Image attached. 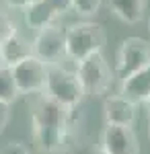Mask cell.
Returning a JSON list of instances; mask_svg holds the SVG:
<instances>
[{"mask_svg":"<svg viewBox=\"0 0 150 154\" xmlns=\"http://www.w3.org/2000/svg\"><path fill=\"white\" fill-rule=\"evenodd\" d=\"M74 154H103V152H101L99 146H97V148H95V146H82V148H76Z\"/></svg>","mask_w":150,"mask_h":154,"instance_id":"cell-21","label":"cell"},{"mask_svg":"<svg viewBox=\"0 0 150 154\" xmlns=\"http://www.w3.org/2000/svg\"><path fill=\"white\" fill-rule=\"evenodd\" d=\"M47 2H49V4L54 6V11L58 12L60 17L72 11V0H47Z\"/></svg>","mask_w":150,"mask_h":154,"instance_id":"cell-19","label":"cell"},{"mask_svg":"<svg viewBox=\"0 0 150 154\" xmlns=\"http://www.w3.org/2000/svg\"><path fill=\"white\" fill-rule=\"evenodd\" d=\"M21 97L17 82H14V76H12V68L8 66H0V101L12 105L17 99Z\"/></svg>","mask_w":150,"mask_h":154,"instance_id":"cell-14","label":"cell"},{"mask_svg":"<svg viewBox=\"0 0 150 154\" xmlns=\"http://www.w3.org/2000/svg\"><path fill=\"white\" fill-rule=\"evenodd\" d=\"M0 154H33L31 148L23 142H8L0 148Z\"/></svg>","mask_w":150,"mask_h":154,"instance_id":"cell-17","label":"cell"},{"mask_svg":"<svg viewBox=\"0 0 150 154\" xmlns=\"http://www.w3.org/2000/svg\"><path fill=\"white\" fill-rule=\"evenodd\" d=\"M144 109H146V115H148V119H150V99L146 101V105H144Z\"/></svg>","mask_w":150,"mask_h":154,"instance_id":"cell-22","label":"cell"},{"mask_svg":"<svg viewBox=\"0 0 150 154\" xmlns=\"http://www.w3.org/2000/svg\"><path fill=\"white\" fill-rule=\"evenodd\" d=\"M0 66H4V64H2V54H0Z\"/></svg>","mask_w":150,"mask_h":154,"instance_id":"cell-24","label":"cell"},{"mask_svg":"<svg viewBox=\"0 0 150 154\" xmlns=\"http://www.w3.org/2000/svg\"><path fill=\"white\" fill-rule=\"evenodd\" d=\"M109 8L119 21L127 25H136L144 19L146 0H109Z\"/></svg>","mask_w":150,"mask_h":154,"instance_id":"cell-13","label":"cell"},{"mask_svg":"<svg viewBox=\"0 0 150 154\" xmlns=\"http://www.w3.org/2000/svg\"><path fill=\"white\" fill-rule=\"evenodd\" d=\"M60 14L54 11V6L47 2V0H35L31 6H27L23 11V19L25 25L31 29V31H41V29H47L52 25H56V19Z\"/></svg>","mask_w":150,"mask_h":154,"instance_id":"cell-11","label":"cell"},{"mask_svg":"<svg viewBox=\"0 0 150 154\" xmlns=\"http://www.w3.org/2000/svg\"><path fill=\"white\" fill-rule=\"evenodd\" d=\"M150 66V43L142 37H127L115 54V78H127L130 74Z\"/></svg>","mask_w":150,"mask_h":154,"instance_id":"cell-5","label":"cell"},{"mask_svg":"<svg viewBox=\"0 0 150 154\" xmlns=\"http://www.w3.org/2000/svg\"><path fill=\"white\" fill-rule=\"evenodd\" d=\"M99 148L103 154H140V142L134 128L130 125H107L105 123Z\"/></svg>","mask_w":150,"mask_h":154,"instance_id":"cell-8","label":"cell"},{"mask_svg":"<svg viewBox=\"0 0 150 154\" xmlns=\"http://www.w3.org/2000/svg\"><path fill=\"white\" fill-rule=\"evenodd\" d=\"M119 95L136 105H146L150 99V66L123 78L119 84Z\"/></svg>","mask_w":150,"mask_h":154,"instance_id":"cell-10","label":"cell"},{"mask_svg":"<svg viewBox=\"0 0 150 154\" xmlns=\"http://www.w3.org/2000/svg\"><path fill=\"white\" fill-rule=\"evenodd\" d=\"M103 0H72V11L78 17H95L101 11Z\"/></svg>","mask_w":150,"mask_h":154,"instance_id":"cell-15","label":"cell"},{"mask_svg":"<svg viewBox=\"0 0 150 154\" xmlns=\"http://www.w3.org/2000/svg\"><path fill=\"white\" fill-rule=\"evenodd\" d=\"M43 95L66 109H78L82 99L86 97L78 78H76V72L68 70L62 64L47 66V82Z\"/></svg>","mask_w":150,"mask_h":154,"instance_id":"cell-3","label":"cell"},{"mask_svg":"<svg viewBox=\"0 0 150 154\" xmlns=\"http://www.w3.org/2000/svg\"><path fill=\"white\" fill-rule=\"evenodd\" d=\"M138 117V105L127 101L126 97L107 95L103 99V119L107 125H134Z\"/></svg>","mask_w":150,"mask_h":154,"instance_id":"cell-9","label":"cell"},{"mask_svg":"<svg viewBox=\"0 0 150 154\" xmlns=\"http://www.w3.org/2000/svg\"><path fill=\"white\" fill-rule=\"evenodd\" d=\"M12 76H14V82L21 95H43L47 82V66L41 60L31 56V58L19 62L17 66H12Z\"/></svg>","mask_w":150,"mask_h":154,"instance_id":"cell-7","label":"cell"},{"mask_svg":"<svg viewBox=\"0 0 150 154\" xmlns=\"http://www.w3.org/2000/svg\"><path fill=\"white\" fill-rule=\"evenodd\" d=\"M31 43L33 56L41 60L45 66L62 64V60H66V27L52 25L47 29H41L35 33Z\"/></svg>","mask_w":150,"mask_h":154,"instance_id":"cell-6","label":"cell"},{"mask_svg":"<svg viewBox=\"0 0 150 154\" xmlns=\"http://www.w3.org/2000/svg\"><path fill=\"white\" fill-rule=\"evenodd\" d=\"M17 33H19V29H17V23L12 21V17L0 11V43H4L6 39H11Z\"/></svg>","mask_w":150,"mask_h":154,"instance_id":"cell-16","label":"cell"},{"mask_svg":"<svg viewBox=\"0 0 150 154\" xmlns=\"http://www.w3.org/2000/svg\"><path fill=\"white\" fill-rule=\"evenodd\" d=\"M0 54H2V64L12 68L19 62L33 56V43L27 37H23L21 33H17L11 39H6L4 43H0Z\"/></svg>","mask_w":150,"mask_h":154,"instance_id":"cell-12","label":"cell"},{"mask_svg":"<svg viewBox=\"0 0 150 154\" xmlns=\"http://www.w3.org/2000/svg\"><path fill=\"white\" fill-rule=\"evenodd\" d=\"M148 29H150V21H148Z\"/></svg>","mask_w":150,"mask_h":154,"instance_id":"cell-25","label":"cell"},{"mask_svg":"<svg viewBox=\"0 0 150 154\" xmlns=\"http://www.w3.org/2000/svg\"><path fill=\"white\" fill-rule=\"evenodd\" d=\"M8 8H12V11H25L27 6H31L35 0H2Z\"/></svg>","mask_w":150,"mask_h":154,"instance_id":"cell-20","label":"cell"},{"mask_svg":"<svg viewBox=\"0 0 150 154\" xmlns=\"http://www.w3.org/2000/svg\"><path fill=\"white\" fill-rule=\"evenodd\" d=\"M11 115H12L11 105H6V103L0 101V134L8 128V123H11Z\"/></svg>","mask_w":150,"mask_h":154,"instance_id":"cell-18","label":"cell"},{"mask_svg":"<svg viewBox=\"0 0 150 154\" xmlns=\"http://www.w3.org/2000/svg\"><path fill=\"white\" fill-rule=\"evenodd\" d=\"M148 140H150V119H148Z\"/></svg>","mask_w":150,"mask_h":154,"instance_id":"cell-23","label":"cell"},{"mask_svg":"<svg viewBox=\"0 0 150 154\" xmlns=\"http://www.w3.org/2000/svg\"><path fill=\"white\" fill-rule=\"evenodd\" d=\"M74 72H76V78L86 97L107 95L113 84V78H115V72L111 70V66L103 58V54H95L91 58L78 62Z\"/></svg>","mask_w":150,"mask_h":154,"instance_id":"cell-4","label":"cell"},{"mask_svg":"<svg viewBox=\"0 0 150 154\" xmlns=\"http://www.w3.org/2000/svg\"><path fill=\"white\" fill-rule=\"evenodd\" d=\"M74 111L76 109H66L45 95L33 97L31 136L39 152L62 154L74 148Z\"/></svg>","mask_w":150,"mask_h":154,"instance_id":"cell-1","label":"cell"},{"mask_svg":"<svg viewBox=\"0 0 150 154\" xmlns=\"http://www.w3.org/2000/svg\"><path fill=\"white\" fill-rule=\"evenodd\" d=\"M107 43L103 25L95 21H78L66 27V58L78 64L82 60L101 54Z\"/></svg>","mask_w":150,"mask_h":154,"instance_id":"cell-2","label":"cell"}]
</instances>
